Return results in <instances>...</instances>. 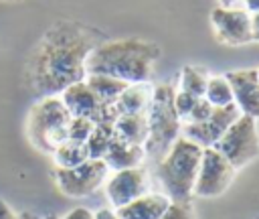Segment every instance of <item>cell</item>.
I'll use <instances>...</instances> for the list:
<instances>
[{
    "mask_svg": "<svg viewBox=\"0 0 259 219\" xmlns=\"http://www.w3.org/2000/svg\"><path fill=\"white\" fill-rule=\"evenodd\" d=\"M105 36L77 20H57L51 24L26 65V85L36 97L61 95L69 85L87 77L85 61Z\"/></svg>",
    "mask_w": 259,
    "mask_h": 219,
    "instance_id": "cell-1",
    "label": "cell"
},
{
    "mask_svg": "<svg viewBox=\"0 0 259 219\" xmlns=\"http://www.w3.org/2000/svg\"><path fill=\"white\" fill-rule=\"evenodd\" d=\"M162 57V49L144 39H117L97 45L87 61V75H107L123 83H148Z\"/></svg>",
    "mask_w": 259,
    "mask_h": 219,
    "instance_id": "cell-2",
    "label": "cell"
},
{
    "mask_svg": "<svg viewBox=\"0 0 259 219\" xmlns=\"http://www.w3.org/2000/svg\"><path fill=\"white\" fill-rule=\"evenodd\" d=\"M202 148L192 140L178 136L170 150L158 160L156 176L164 189V195L170 201L190 203L194 180L200 166Z\"/></svg>",
    "mask_w": 259,
    "mask_h": 219,
    "instance_id": "cell-3",
    "label": "cell"
},
{
    "mask_svg": "<svg viewBox=\"0 0 259 219\" xmlns=\"http://www.w3.org/2000/svg\"><path fill=\"white\" fill-rule=\"evenodd\" d=\"M174 93L176 87L172 83H162L152 89V99L146 112L148 136L144 152L154 160H160L180 136L182 122L174 110Z\"/></svg>",
    "mask_w": 259,
    "mask_h": 219,
    "instance_id": "cell-4",
    "label": "cell"
},
{
    "mask_svg": "<svg viewBox=\"0 0 259 219\" xmlns=\"http://www.w3.org/2000/svg\"><path fill=\"white\" fill-rule=\"evenodd\" d=\"M71 114L67 112L65 103L59 95L40 97L28 114L26 130L32 146L40 152L53 154L57 146H61L67 140Z\"/></svg>",
    "mask_w": 259,
    "mask_h": 219,
    "instance_id": "cell-5",
    "label": "cell"
},
{
    "mask_svg": "<svg viewBox=\"0 0 259 219\" xmlns=\"http://www.w3.org/2000/svg\"><path fill=\"white\" fill-rule=\"evenodd\" d=\"M217 152H221L233 168H243L249 162H253L259 156V132H257V120L251 116H239L227 132L217 140L212 146Z\"/></svg>",
    "mask_w": 259,
    "mask_h": 219,
    "instance_id": "cell-6",
    "label": "cell"
},
{
    "mask_svg": "<svg viewBox=\"0 0 259 219\" xmlns=\"http://www.w3.org/2000/svg\"><path fill=\"white\" fill-rule=\"evenodd\" d=\"M109 168L99 158H89L73 168H57L55 182L59 191L67 197H87L95 193L107 178Z\"/></svg>",
    "mask_w": 259,
    "mask_h": 219,
    "instance_id": "cell-7",
    "label": "cell"
},
{
    "mask_svg": "<svg viewBox=\"0 0 259 219\" xmlns=\"http://www.w3.org/2000/svg\"><path fill=\"white\" fill-rule=\"evenodd\" d=\"M233 178H235L233 164L214 148H202L200 166H198L192 195L206 197V199L219 197L231 187Z\"/></svg>",
    "mask_w": 259,
    "mask_h": 219,
    "instance_id": "cell-8",
    "label": "cell"
},
{
    "mask_svg": "<svg viewBox=\"0 0 259 219\" xmlns=\"http://www.w3.org/2000/svg\"><path fill=\"white\" fill-rule=\"evenodd\" d=\"M59 97L65 103L71 118H87L93 124H99V122H111L113 124L117 118L115 107L101 103L85 79L69 85Z\"/></svg>",
    "mask_w": 259,
    "mask_h": 219,
    "instance_id": "cell-9",
    "label": "cell"
},
{
    "mask_svg": "<svg viewBox=\"0 0 259 219\" xmlns=\"http://www.w3.org/2000/svg\"><path fill=\"white\" fill-rule=\"evenodd\" d=\"M241 116L239 107L235 103L223 105V107H212L210 116L202 122L196 124H182L180 136L192 140L200 148H212L217 140L227 132V128Z\"/></svg>",
    "mask_w": 259,
    "mask_h": 219,
    "instance_id": "cell-10",
    "label": "cell"
},
{
    "mask_svg": "<svg viewBox=\"0 0 259 219\" xmlns=\"http://www.w3.org/2000/svg\"><path fill=\"white\" fill-rule=\"evenodd\" d=\"M210 24L214 30V36L229 47H239L245 43H251V14L245 8H223L217 6L210 12Z\"/></svg>",
    "mask_w": 259,
    "mask_h": 219,
    "instance_id": "cell-11",
    "label": "cell"
},
{
    "mask_svg": "<svg viewBox=\"0 0 259 219\" xmlns=\"http://www.w3.org/2000/svg\"><path fill=\"white\" fill-rule=\"evenodd\" d=\"M148 187H150L148 172L142 166H136V168L115 170L105 182V195H107L109 203L115 209H119V207L132 203L134 199L146 195Z\"/></svg>",
    "mask_w": 259,
    "mask_h": 219,
    "instance_id": "cell-12",
    "label": "cell"
},
{
    "mask_svg": "<svg viewBox=\"0 0 259 219\" xmlns=\"http://www.w3.org/2000/svg\"><path fill=\"white\" fill-rule=\"evenodd\" d=\"M233 91V103L243 116L259 120V77L257 69H235L225 73Z\"/></svg>",
    "mask_w": 259,
    "mask_h": 219,
    "instance_id": "cell-13",
    "label": "cell"
},
{
    "mask_svg": "<svg viewBox=\"0 0 259 219\" xmlns=\"http://www.w3.org/2000/svg\"><path fill=\"white\" fill-rule=\"evenodd\" d=\"M146 158V152H144V146H138V144H127L119 138H111L105 154H103V162L109 170H125V168H136L144 162Z\"/></svg>",
    "mask_w": 259,
    "mask_h": 219,
    "instance_id": "cell-14",
    "label": "cell"
},
{
    "mask_svg": "<svg viewBox=\"0 0 259 219\" xmlns=\"http://www.w3.org/2000/svg\"><path fill=\"white\" fill-rule=\"evenodd\" d=\"M170 199L162 193H146L132 203L115 209L119 219H160Z\"/></svg>",
    "mask_w": 259,
    "mask_h": 219,
    "instance_id": "cell-15",
    "label": "cell"
},
{
    "mask_svg": "<svg viewBox=\"0 0 259 219\" xmlns=\"http://www.w3.org/2000/svg\"><path fill=\"white\" fill-rule=\"evenodd\" d=\"M152 99V87L148 83H130L119 97L115 99L113 107L119 114H146Z\"/></svg>",
    "mask_w": 259,
    "mask_h": 219,
    "instance_id": "cell-16",
    "label": "cell"
},
{
    "mask_svg": "<svg viewBox=\"0 0 259 219\" xmlns=\"http://www.w3.org/2000/svg\"><path fill=\"white\" fill-rule=\"evenodd\" d=\"M113 134L115 138L127 144L144 146L146 136H148L146 114H119L113 122Z\"/></svg>",
    "mask_w": 259,
    "mask_h": 219,
    "instance_id": "cell-17",
    "label": "cell"
},
{
    "mask_svg": "<svg viewBox=\"0 0 259 219\" xmlns=\"http://www.w3.org/2000/svg\"><path fill=\"white\" fill-rule=\"evenodd\" d=\"M85 81L91 87V91L97 95V99L105 105H113L115 99L119 97V93L130 85V83H123V81L107 77V75H87Z\"/></svg>",
    "mask_w": 259,
    "mask_h": 219,
    "instance_id": "cell-18",
    "label": "cell"
},
{
    "mask_svg": "<svg viewBox=\"0 0 259 219\" xmlns=\"http://www.w3.org/2000/svg\"><path fill=\"white\" fill-rule=\"evenodd\" d=\"M53 156H55L57 168H73L89 160L87 146L83 142H73V140H65L61 146H57Z\"/></svg>",
    "mask_w": 259,
    "mask_h": 219,
    "instance_id": "cell-19",
    "label": "cell"
},
{
    "mask_svg": "<svg viewBox=\"0 0 259 219\" xmlns=\"http://www.w3.org/2000/svg\"><path fill=\"white\" fill-rule=\"evenodd\" d=\"M206 83H208V73L204 69L194 67V65H186L180 71V89L178 91L190 93L194 97H202Z\"/></svg>",
    "mask_w": 259,
    "mask_h": 219,
    "instance_id": "cell-20",
    "label": "cell"
},
{
    "mask_svg": "<svg viewBox=\"0 0 259 219\" xmlns=\"http://www.w3.org/2000/svg\"><path fill=\"white\" fill-rule=\"evenodd\" d=\"M113 138V124L111 122H99L93 126V132L89 134L85 146H87V152H89V158H103L109 142Z\"/></svg>",
    "mask_w": 259,
    "mask_h": 219,
    "instance_id": "cell-21",
    "label": "cell"
},
{
    "mask_svg": "<svg viewBox=\"0 0 259 219\" xmlns=\"http://www.w3.org/2000/svg\"><path fill=\"white\" fill-rule=\"evenodd\" d=\"M202 97L212 107H223V105L233 103V91H231V85L225 79V75L208 77V83H206V89H204V95Z\"/></svg>",
    "mask_w": 259,
    "mask_h": 219,
    "instance_id": "cell-22",
    "label": "cell"
},
{
    "mask_svg": "<svg viewBox=\"0 0 259 219\" xmlns=\"http://www.w3.org/2000/svg\"><path fill=\"white\" fill-rule=\"evenodd\" d=\"M93 122L87 120V118H71L69 122V130H67V140H73V142H87L89 134L93 132Z\"/></svg>",
    "mask_w": 259,
    "mask_h": 219,
    "instance_id": "cell-23",
    "label": "cell"
},
{
    "mask_svg": "<svg viewBox=\"0 0 259 219\" xmlns=\"http://www.w3.org/2000/svg\"><path fill=\"white\" fill-rule=\"evenodd\" d=\"M196 99H198V97H194V95H190V93H184V91H178V89H176V93H174V110H176L180 122H184V120L188 118V114L192 112Z\"/></svg>",
    "mask_w": 259,
    "mask_h": 219,
    "instance_id": "cell-24",
    "label": "cell"
},
{
    "mask_svg": "<svg viewBox=\"0 0 259 219\" xmlns=\"http://www.w3.org/2000/svg\"><path fill=\"white\" fill-rule=\"evenodd\" d=\"M160 219H194V213L190 209V203L170 201Z\"/></svg>",
    "mask_w": 259,
    "mask_h": 219,
    "instance_id": "cell-25",
    "label": "cell"
},
{
    "mask_svg": "<svg viewBox=\"0 0 259 219\" xmlns=\"http://www.w3.org/2000/svg\"><path fill=\"white\" fill-rule=\"evenodd\" d=\"M210 112H212V105H210L204 97H198L196 103H194V107H192V112L188 114V118H186L182 124H196V122H202V120H206V118L210 116Z\"/></svg>",
    "mask_w": 259,
    "mask_h": 219,
    "instance_id": "cell-26",
    "label": "cell"
},
{
    "mask_svg": "<svg viewBox=\"0 0 259 219\" xmlns=\"http://www.w3.org/2000/svg\"><path fill=\"white\" fill-rule=\"evenodd\" d=\"M63 219H93V213L87 207H75L71 209Z\"/></svg>",
    "mask_w": 259,
    "mask_h": 219,
    "instance_id": "cell-27",
    "label": "cell"
},
{
    "mask_svg": "<svg viewBox=\"0 0 259 219\" xmlns=\"http://www.w3.org/2000/svg\"><path fill=\"white\" fill-rule=\"evenodd\" d=\"M93 219H119L117 217V213L113 211V209H99V211H95L93 213Z\"/></svg>",
    "mask_w": 259,
    "mask_h": 219,
    "instance_id": "cell-28",
    "label": "cell"
},
{
    "mask_svg": "<svg viewBox=\"0 0 259 219\" xmlns=\"http://www.w3.org/2000/svg\"><path fill=\"white\" fill-rule=\"evenodd\" d=\"M251 36H253V41L259 43V12L251 14Z\"/></svg>",
    "mask_w": 259,
    "mask_h": 219,
    "instance_id": "cell-29",
    "label": "cell"
},
{
    "mask_svg": "<svg viewBox=\"0 0 259 219\" xmlns=\"http://www.w3.org/2000/svg\"><path fill=\"white\" fill-rule=\"evenodd\" d=\"M0 219H18V215L0 199Z\"/></svg>",
    "mask_w": 259,
    "mask_h": 219,
    "instance_id": "cell-30",
    "label": "cell"
},
{
    "mask_svg": "<svg viewBox=\"0 0 259 219\" xmlns=\"http://www.w3.org/2000/svg\"><path fill=\"white\" fill-rule=\"evenodd\" d=\"M243 4H245V10H247L249 14L259 12V0H243Z\"/></svg>",
    "mask_w": 259,
    "mask_h": 219,
    "instance_id": "cell-31",
    "label": "cell"
},
{
    "mask_svg": "<svg viewBox=\"0 0 259 219\" xmlns=\"http://www.w3.org/2000/svg\"><path fill=\"white\" fill-rule=\"evenodd\" d=\"M241 0H219V6H223V8H233V6H237Z\"/></svg>",
    "mask_w": 259,
    "mask_h": 219,
    "instance_id": "cell-32",
    "label": "cell"
},
{
    "mask_svg": "<svg viewBox=\"0 0 259 219\" xmlns=\"http://www.w3.org/2000/svg\"><path fill=\"white\" fill-rule=\"evenodd\" d=\"M18 219H38L36 215H32V213H28V211H24V213H20L18 215Z\"/></svg>",
    "mask_w": 259,
    "mask_h": 219,
    "instance_id": "cell-33",
    "label": "cell"
},
{
    "mask_svg": "<svg viewBox=\"0 0 259 219\" xmlns=\"http://www.w3.org/2000/svg\"><path fill=\"white\" fill-rule=\"evenodd\" d=\"M42 219H59L57 215H47V217H42Z\"/></svg>",
    "mask_w": 259,
    "mask_h": 219,
    "instance_id": "cell-34",
    "label": "cell"
},
{
    "mask_svg": "<svg viewBox=\"0 0 259 219\" xmlns=\"http://www.w3.org/2000/svg\"><path fill=\"white\" fill-rule=\"evenodd\" d=\"M257 77H259V69H257Z\"/></svg>",
    "mask_w": 259,
    "mask_h": 219,
    "instance_id": "cell-35",
    "label": "cell"
}]
</instances>
